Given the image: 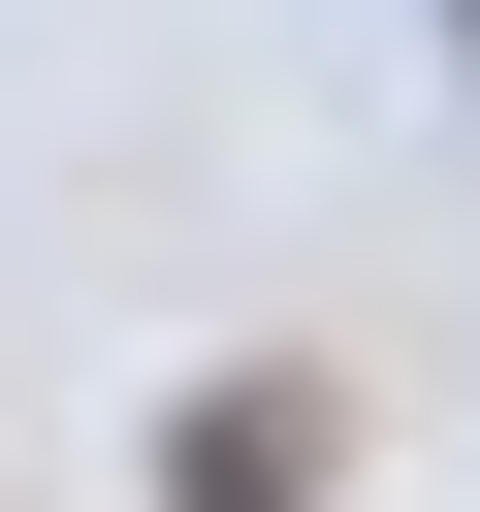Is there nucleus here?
Returning <instances> with one entry per match:
<instances>
[{
  "instance_id": "obj_1",
  "label": "nucleus",
  "mask_w": 480,
  "mask_h": 512,
  "mask_svg": "<svg viewBox=\"0 0 480 512\" xmlns=\"http://www.w3.org/2000/svg\"><path fill=\"white\" fill-rule=\"evenodd\" d=\"M320 448H352L320 384H192L160 416V512H320Z\"/></svg>"
},
{
  "instance_id": "obj_2",
  "label": "nucleus",
  "mask_w": 480,
  "mask_h": 512,
  "mask_svg": "<svg viewBox=\"0 0 480 512\" xmlns=\"http://www.w3.org/2000/svg\"><path fill=\"white\" fill-rule=\"evenodd\" d=\"M448 32H480V0H448Z\"/></svg>"
}]
</instances>
